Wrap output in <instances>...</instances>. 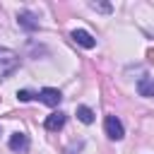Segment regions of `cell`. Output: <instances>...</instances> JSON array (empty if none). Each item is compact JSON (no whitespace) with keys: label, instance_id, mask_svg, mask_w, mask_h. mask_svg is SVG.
I'll use <instances>...</instances> for the list:
<instances>
[{"label":"cell","instance_id":"8fae6325","mask_svg":"<svg viewBox=\"0 0 154 154\" xmlns=\"http://www.w3.org/2000/svg\"><path fill=\"white\" fill-rule=\"evenodd\" d=\"M91 7L99 10V12H111V5L108 2H91Z\"/></svg>","mask_w":154,"mask_h":154},{"label":"cell","instance_id":"3957f363","mask_svg":"<svg viewBox=\"0 0 154 154\" xmlns=\"http://www.w3.org/2000/svg\"><path fill=\"white\" fill-rule=\"evenodd\" d=\"M70 36H72V41H75L77 46H82V48H94V46H96V38H94L87 29H75Z\"/></svg>","mask_w":154,"mask_h":154},{"label":"cell","instance_id":"30bf717a","mask_svg":"<svg viewBox=\"0 0 154 154\" xmlns=\"http://www.w3.org/2000/svg\"><path fill=\"white\" fill-rule=\"evenodd\" d=\"M38 94H34V91H29V89H19L17 91V99L19 101H31V99H36Z\"/></svg>","mask_w":154,"mask_h":154},{"label":"cell","instance_id":"277c9868","mask_svg":"<svg viewBox=\"0 0 154 154\" xmlns=\"http://www.w3.org/2000/svg\"><path fill=\"white\" fill-rule=\"evenodd\" d=\"M38 99H41L46 106H58V103L63 101V94H60L58 89H53V87H46V89L38 91Z\"/></svg>","mask_w":154,"mask_h":154},{"label":"cell","instance_id":"7a4b0ae2","mask_svg":"<svg viewBox=\"0 0 154 154\" xmlns=\"http://www.w3.org/2000/svg\"><path fill=\"white\" fill-rule=\"evenodd\" d=\"M103 130H106V135H108L111 140H123V137H125V128H123V123H120L116 116H106Z\"/></svg>","mask_w":154,"mask_h":154},{"label":"cell","instance_id":"5b68a950","mask_svg":"<svg viewBox=\"0 0 154 154\" xmlns=\"http://www.w3.org/2000/svg\"><path fill=\"white\" fill-rule=\"evenodd\" d=\"M65 120H67V116L63 113V111H55V113H51L48 118H46V130H51V132H58V130H63V125H65Z\"/></svg>","mask_w":154,"mask_h":154},{"label":"cell","instance_id":"52a82bcc","mask_svg":"<svg viewBox=\"0 0 154 154\" xmlns=\"http://www.w3.org/2000/svg\"><path fill=\"white\" fill-rule=\"evenodd\" d=\"M10 149H12V152H26V149H29V137H26L24 132H14V135L10 137Z\"/></svg>","mask_w":154,"mask_h":154},{"label":"cell","instance_id":"8992f818","mask_svg":"<svg viewBox=\"0 0 154 154\" xmlns=\"http://www.w3.org/2000/svg\"><path fill=\"white\" fill-rule=\"evenodd\" d=\"M17 22H19V26H22V29H26V31H36V29H38L36 17H34L31 12H26V10H22V12L17 14Z\"/></svg>","mask_w":154,"mask_h":154},{"label":"cell","instance_id":"6da1fadb","mask_svg":"<svg viewBox=\"0 0 154 154\" xmlns=\"http://www.w3.org/2000/svg\"><path fill=\"white\" fill-rule=\"evenodd\" d=\"M17 67H19V55H17L12 48L0 46V82H2L5 77H10Z\"/></svg>","mask_w":154,"mask_h":154},{"label":"cell","instance_id":"9c48e42d","mask_svg":"<svg viewBox=\"0 0 154 154\" xmlns=\"http://www.w3.org/2000/svg\"><path fill=\"white\" fill-rule=\"evenodd\" d=\"M77 118L84 123V125H91L94 123V111L89 106H77Z\"/></svg>","mask_w":154,"mask_h":154},{"label":"cell","instance_id":"ba28073f","mask_svg":"<svg viewBox=\"0 0 154 154\" xmlns=\"http://www.w3.org/2000/svg\"><path fill=\"white\" fill-rule=\"evenodd\" d=\"M137 94H140V96H154V79L142 77V79L137 82Z\"/></svg>","mask_w":154,"mask_h":154}]
</instances>
